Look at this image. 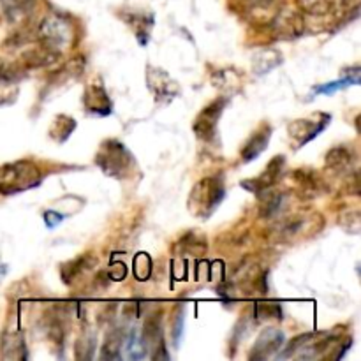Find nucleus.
<instances>
[{"label": "nucleus", "instance_id": "f257e3e1", "mask_svg": "<svg viewBox=\"0 0 361 361\" xmlns=\"http://www.w3.org/2000/svg\"><path fill=\"white\" fill-rule=\"evenodd\" d=\"M35 39H37L41 44L62 53L63 49H69L76 44V25H74L69 18L63 16V14H48V16L42 18L41 23L37 25Z\"/></svg>", "mask_w": 361, "mask_h": 361}, {"label": "nucleus", "instance_id": "f03ea898", "mask_svg": "<svg viewBox=\"0 0 361 361\" xmlns=\"http://www.w3.org/2000/svg\"><path fill=\"white\" fill-rule=\"evenodd\" d=\"M42 173L32 161H16L0 168V194L13 196L34 189L41 183Z\"/></svg>", "mask_w": 361, "mask_h": 361}, {"label": "nucleus", "instance_id": "7ed1b4c3", "mask_svg": "<svg viewBox=\"0 0 361 361\" xmlns=\"http://www.w3.org/2000/svg\"><path fill=\"white\" fill-rule=\"evenodd\" d=\"M95 164L108 176L122 180L130 176L136 161H134L133 154L126 148V145L116 140H108L99 148L97 155H95Z\"/></svg>", "mask_w": 361, "mask_h": 361}, {"label": "nucleus", "instance_id": "20e7f679", "mask_svg": "<svg viewBox=\"0 0 361 361\" xmlns=\"http://www.w3.org/2000/svg\"><path fill=\"white\" fill-rule=\"evenodd\" d=\"M224 180L222 175L207 176L200 180L190 190L189 208L197 217H208L224 200Z\"/></svg>", "mask_w": 361, "mask_h": 361}, {"label": "nucleus", "instance_id": "39448f33", "mask_svg": "<svg viewBox=\"0 0 361 361\" xmlns=\"http://www.w3.org/2000/svg\"><path fill=\"white\" fill-rule=\"evenodd\" d=\"M331 116L328 113H312L305 118H298L289 123L288 133L289 140L293 141V147L298 150L303 145L310 143L316 136H319L330 123Z\"/></svg>", "mask_w": 361, "mask_h": 361}, {"label": "nucleus", "instance_id": "423d86ee", "mask_svg": "<svg viewBox=\"0 0 361 361\" xmlns=\"http://www.w3.org/2000/svg\"><path fill=\"white\" fill-rule=\"evenodd\" d=\"M226 104H228V99L226 97H217L215 101H212L210 104L204 106L200 111V115L196 116L192 123V130L200 140L203 141H212L217 136V123L219 118L222 116Z\"/></svg>", "mask_w": 361, "mask_h": 361}, {"label": "nucleus", "instance_id": "0eeeda50", "mask_svg": "<svg viewBox=\"0 0 361 361\" xmlns=\"http://www.w3.org/2000/svg\"><path fill=\"white\" fill-rule=\"evenodd\" d=\"M323 228V217L316 214H295L281 222L277 235L282 240L303 238L307 235H316Z\"/></svg>", "mask_w": 361, "mask_h": 361}, {"label": "nucleus", "instance_id": "6e6552de", "mask_svg": "<svg viewBox=\"0 0 361 361\" xmlns=\"http://www.w3.org/2000/svg\"><path fill=\"white\" fill-rule=\"evenodd\" d=\"M268 25L279 39H298L305 32V21L298 11H277Z\"/></svg>", "mask_w": 361, "mask_h": 361}, {"label": "nucleus", "instance_id": "1a4fd4ad", "mask_svg": "<svg viewBox=\"0 0 361 361\" xmlns=\"http://www.w3.org/2000/svg\"><path fill=\"white\" fill-rule=\"evenodd\" d=\"M284 164H286L284 155H277V157H274L270 162H268L264 171L261 173L257 178L249 180V182H242V187L249 190V192L261 194L263 190L270 189V187H274L275 183H277L279 176H281L282 169H284Z\"/></svg>", "mask_w": 361, "mask_h": 361}, {"label": "nucleus", "instance_id": "9d476101", "mask_svg": "<svg viewBox=\"0 0 361 361\" xmlns=\"http://www.w3.org/2000/svg\"><path fill=\"white\" fill-rule=\"evenodd\" d=\"M83 104L87 111L94 113V115L106 116L111 113V99L101 81H94L85 88Z\"/></svg>", "mask_w": 361, "mask_h": 361}, {"label": "nucleus", "instance_id": "9b49d317", "mask_svg": "<svg viewBox=\"0 0 361 361\" xmlns=\"http://www.w3.org/2000/svg\"><path fill=\"white\" fill-rule=\"evenodd\" d=\"M284 344V334L279 331L277 328H268L254 344L252 353L249 355L250 360H268L274 355H277L279 349Z\"/></svg>", "mask_w": 361, "mask_h": 361}, {"label": "nucleus", "instance_id": "f8f14e48", "mask_svg": "<svg viewBox=\"0 0 361 361\" xmlns=\"http://www.w3.org/2000/svg\"><path fill=\"white\" fill-rule=\"evenodd\" d=\"M271 136V127L268 123H263V126L257 127L252 134L249 136V140L245 141V145L240 150V157H242V162H250L256 157H259L264 150H267L268 143H270Z\"/></svg>", "mask_w": 361, "mask_h": 361}, {"label": "nucleus", "instance_id": "ddd939ff", "mask_svg": "<svg viewBox=\"0 0 361 361\" xmlns=\"http://www.w3.org/2000/svg\"><path fill=\"white\" fill-rule=\"evenodd\" d=\"M62 53L55 51V49L48 48L44 44H39L37 48L27 49V51L21 53L20 63L25 69H41V67H49L55 66L60 60Z\"/></svg>", "mask_w": 361, "mask_h": 361}, {"label": "nucleus", "instance_id": "4468645a", "mask_svg": "<svg viewBox=\"0 0 361 361\" xmlns=\"http://www.w3.org/2000/svg\"><path fill=\"white\" fill-rule=\"evenodd\" d=\"M148 87L154 90L155 97L173 99L180 92L178 85L157 67H148Z\"/></svg>", "mask_w": 361, "mask_h": 361}, {"label": "nucleus", "instance_id": "2eb2a0df", "mask_svg": "<svg viewBox=\"0 0 361 361\" xmlns=\"http://www.w3.org/2000/svg\"><path fill=\"white\" fill-rule=\"evenodd\" d=\"M293 178H295L300 194L303 197H314L317 194H321V190L324 189L323 178L314 169H296L293 173Z\"/></svg>", "mask_w": 361, "mask_h": 361}, {"label": "nucleus", "instance_id": "dca6fc26", "mask_svg": "<svg viewBox=\"0 0 361 361\" xmlns=\"http://www.w3.org/2000/svg\"><path fill=\"white\" fill-rule=\"evenodd\" d=\"M356 155L355 150L351 147H335L331 148L326 154V159H324V164H326V169L334 173H345L351 169V166L355 164Z\"/></svg>", "mask_w": 361, "mask_h": 361}, {"label": "nucleus", "instance_id": "f3484780", "mask_svg": "<svg viewBox=\"0 0 361 361\" xmlns=\"http://www.w3.org/2000/svg\"><path fill=\"white\" fill-rule=\"evenodd\" d=\"M95 264V257L90 254H85V256L76 257V259L69 261V263L62 264L60 268V275H62L63 284H73L74 281L80 279V275H83L88 268Z\"/></svg>", "mask_w": 361, "mask_h": 361}, {"label": "nucleus", "instance_id": "a211bd4d", "mask_svg": "<svg viewBox=\"0 0 361 361\" xmlns=\"http://www.w3.org/2000/svg\"><path fill=\"white\" fill-rule=\"evenodd\" d=\"M85 59L83 56H73L71 60H67L66 63H63L62 67H59V69L55 71L53 74H49V83H66V81L69 80H74V78L81 76L85 71Z\"/></svg>", "mask_w": 361, "mask_h": 361}, {"label": "nucleus", "instance_id": "6ab92c4d", "mask_svg": "<svg viewBox=\"0 0 361 361\" xmlns=\"http://www.w3.org/2000/svg\"><path fill=\"white\" fill-rule=\"evenodd\" d=\"M300 13L309 16H328L337 7V0H295Z\"/></svg>", "mask_w": 361, "mask_h": 361}, {"label": "nucleus", "instance_id": "aec40b11", "mask_svg": "<svg viewBox=\"0 0 361 361\" xmlns=\"http://www.w3.org/2000/svg\"><path fill=\"white\" fill-rule=\"evenodd\" d=\"M282 63V55L275 49H263L256 53L252 59V69L256 74H267L271 69L279 67Z\"/></svg>", "mask_w": 361, "mask_h": 361}, {"label": "nucleus", "instance_id": "412c9836", "mask_svg": "<svg viewBox=\"0 0 361 361\" xmlns=\"http://www.w3.org/2000/svg\"><path fill=\"white\" fill-rule=\"evenodd\" d=\"M208 249V243L201 233H187L178 242V250L189 256H203Z\"/></svg>", "mask_w": 361, "mask_h": 361}, {"label": "nucleus", "instance_id": "4be33fe9", "mask_svg": "<svg viewBox=\"0 0 361 361\" xmlns=\"http://www.w3.org/2000/svg\"><path fill=\"white\" fill-rule=\"evenodd\" d=\"M2 353L4 358H25V338L20 334H4Z\"/></svg>", "mask_w": 361, "mask_h": 361}, {"label": "nucleus", "instance_id": "5701e85b", "mask_svg": "<svg viewBox=\"0 0 361 361\" xmlns=\"http://www.w3.org/2000/svg\"><path fill=\"white\" fill-rule=\"evenodd\" d=\"M284 204V194L282 192H270V190H263V200H261L259 207V217L270 219L281 210Z\"/></svg>", "mask_w": 361, "mask_h": 361}, {"label": "nucleus", "instance_id": "b1692460", "mask_svg": "<svg viewBox=\"0 0 361 361\" xmlns=\"http://www.w3.org/2000/svg\"><path fill=\"white\" fill-rule=\"evenodd\" d=\"M143 342L145 344H161L164 338H162V319H161V314H154L147 319L143 326Z\"/></svg>", "mask_w": 361, "mask_h": 361}, {"label": "nucleus", "instance_id": "393cba45", "mask_svg": "<svg viewBox=\"0 0 361 361\" xmlns=\"http://www.w3.org/2000/svg\"><path fill=\"white\" fill-rule=\"evenodd\" d=\"M74 129H76V122H74L71 116L59 115L55 118V122H53L51 129H49V136L62 143V141H66L67 137L71 136V133H73Z\"/></svg>", "mask_w": 361, "mask_h": 361}, {"label": "nucleus", "instance_id": "a878e982", "mask_svg": "<svg viewBox=\"0 0 361 361\" xmlns=\"http://www.w3.org/2000/svg\"><path fill=\"white\" fill-rule=\"evenodd\" d=\"M122 345H123V331L118 328V330H113L111 334H108L104 345H102L101 356L104 360L118 358L120 351H122Z\"/></svg>", "mask_w": 361, "mask_h": 361}, {"label": "nucleus", "instance_id": "bb28decb", "mask_svg": "<svg viewBox=\"0 0 361 361\" xmlns=\"http://www.w3.org/2000/svg\"><path fill=\"white\" fill-rule=\"evenodd\" d=\"M256 317L259 321H270V319H281L282 309L279 303L275 302H259L254 309Z\"/></svg>", "mask_w": 361, "mask_h": 361}, {"label": "nucleus", "instance_id": "cd10ccee", "mask_svg": "<svg viewBox=\"0 0 361 361\" xmlns=\"http://www.w3.org/2000/svg\"><path fill=\"white\" fill-rule=\"evenodd\" d=\"M145 355H147V351H145L143 337L133 330L129 335V341H127V356L130 360H141Z\"/></svg>", "mask_w": 361, "mask_h": 361}, {"label": "nucleus", "instance_id": "c85d7f7f", "mask_svg": "<svg viewBox=\"0 0 361 361\" xmlns=\"http://www.w3.org/2000/svg\"><path fill=\"white\" fill-rule=\"evenodd\" d=\"M183 324H185V309L183 307H176L175 310V321H173V345L178 348L183 337Z\"/></svg>", "mask_w": 361, "mask_h": 361}, {"label": "nucleus", "instance_id": "c756f323", "mask_svg": "<svg viewBox=\"0 0 361 361\" xmlns=\"http://www.w3.org/2000/svg\"><path fill=\"white\" fill-rule=\"evenodd\" d=\"M152 271V261L147 254H137L136 259H134V275H136L140 281H147L150 277Z\"/></svg>", "mask_w": 361, "mask_h": 361}, {"label": "nucleus", "instance_id": "7c9ffc66", "mask_svg": "<svg viewBox=\"0 0 361 361\" xmlns=\"http://www.w3.org/2000/svg\"><path fill=\"white\" fill-rule=\"evenodd\" d=\"M341 226L345 229L348 233H351V235H358L360 233V212L358 210H351L348 212V214H344L341 217Z\"/></svg>", "mask_w": 361, "mask_h": 361}, {"label": "nucleus", "instance_id": "2f4dec72", "mask_svg": "<svg viewBox=\"0 0 361 361\" xmlns=\"http://www.w3.org/2000/svg\"><path fill=\"white\" fill-rule=\"evenodd\" d=\"M92 348H95V337H92V335H85V337H81L80 341L76 342V356L78 358H81L83 351H88V358H92V355H94V349Z\"/></svg>", "mask_w": 361, "mask_h": 361}, {"label": "nucleus", "instance_id": "473e14b6", "mask_svg": "<svg viewBox=\"0 0 361 361\" xmlns=\"http://www.w3.org/2000/svg\"><path fill=\"white\" fill-rule=\"evenodd\" d=\"M30 2L32 0H0V6L4 7V11H6L7 14H14L23 11Z\"/></svg>", "mask_w": 361, "mask_h": 361}, {"label": "nucleus", "instance_id": "72a5a7b5", "mask_svg": "<svg viewBox=\"0 0 361 361\" xmlns=\"http://www.w3.org/2000/svg\"><path fill=\"white\" fill-rule=\"evenodd\" d=\"M126 264L123 263H118V264H113L111 270H109V277L113 279V281H120V279H126Z\"/></svg>", "mask_w": 361, "mask_h": 361}, {"label": "nucleus", "instance_id": "f704fd0d", "mask_svg": "<svg viewBox=\"0 0 361 361\" xmlns=\"http://www.w3.org/2000/svg\"><path fill=\"white\" fill-rule=\"evenodd\" d=\"M44 221H46V226L48 228H55V226H59L60 222L63 221V217L60 214H56V212H46L44 214Z\"/></svg>", "mask_w": 361, "mask_h": 361}, {"label": "nucleus", "instance_id": "c9c22d12", "mask_svg": "<svg viewBox=\"0 0 361 361\" xmlns=\"http://www.w3.org/2000/svg\"><path fill=\"white\" fill-rule=\"evenodd\" d=\"M137 314H140V305L137 303H126V307H123V316L127 319H136Z\"/></svg>", "mask_w": 361, "mask_h": 361}]
</instances>
